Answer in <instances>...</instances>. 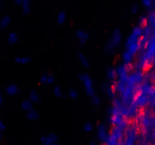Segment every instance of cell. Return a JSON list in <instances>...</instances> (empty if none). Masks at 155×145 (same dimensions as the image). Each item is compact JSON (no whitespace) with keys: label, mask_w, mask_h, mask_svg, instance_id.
Wrapping results in <instances>:
<instances>
[{"label":"cell","mask_w":155,"mask_h":145,"mask_svg":"<svg viewBox=\"0 0 155 145\" xmlns=\"http://www.w3.org/2000/svg\"><path fill=\"white\" fill-rule=\"evenodd\" d=\"M6 41L7 44H8V45H15V44L18 41V34L16 33V32H9L8 36H7Z\"/></svg>","instance_id":"6da1fadb"},{"label":"cell","mask_w":155,"mask_h":145,"mask_svg":"<svg viewBox=\"0 0 155 145\" xmlns=\"http://www.w3.org/2000/svg\"><path fill=\"white\" fill-rule=\"evenodd\" d=\"M11 22V16L5 15L0 20V30H4L6 29Z\"/></svg>","instance_id":"7a4b0ae2"},{"label":"cell","mask_w":155,"mask_h":145,"mask_svg":"<svg viewBox=\"0 0 155 145\" xmlns=\"http://www.w3.org/2000/svg\"><path fill=\"white\" fill-rule=\"evenodd\" d=\"M5 91L7 94H8V95H15V94H17L18 91V86L16 85L12 84V85H8V86L5 87Z\"/></svg>","instance_id":"3957f363"},{"label":"cell","mask_w":155,"mask_h":145,"mask_svg":"<svg viewBox=\"0 0 155 145\" xmlns=\"http://www.w3.org/2000/svg\"><path fill=\"white\" fill-rule=\"evenodd\" d=\"M5 128H6V126H5V122L2 119H0V131L2 132L3 131H5Z\"/></svg>","instance_id":"277c9868"},{"label":"cell","mask_w":155,"mask_h":145,"mask_svg":"<svg viewBox=\"0 0 155 145\" xmlns=\"http://www.w3.org/2000/svg\"><path fill=\"white\" fill-rule=\"evenodd\" d=\"M3 102H4L3 95H2V93L1 92V91H0V106L3 104Z\"/></svg>","instance_id":"5b68a950"},{"label":"cell","mask_w":155,"mask_h":145,"mask_svg":"<svg viewBox=\"0 0 155 145\" xmlns=\"http://www.w3.org/2000/svg\"><path fill=\"white\" fill-rule=\"evenodd\" d=\"M2 2H0V14H1V11H2Z\"/></svg>","instance_id":"8992f818"},{"label":"cell","mask_w":155,"mask_h":145,"mask_svg":"<svg viewBox=\"0 0 155 145\" xmlns=\"http://www.w3.org/2000/svg\"><path fill=\"white\" fill-rule=\"evenodd\" d=\"M2 132L0 131V141L2 140Z\"/></svg>","instance_id":"52a82bcc"},{"label":"cell","mask_w":155,"mask_h":145,"mask_svg":"<svg viewBox=\"0 0 155 145\" xmlns=\"http://www.w3.org/2000/svg\"><path fill=\"white\" fill-rule=\"evenodd\" d=\"M10 145H13V144H10Z\"/></svg>","instance_id":"ba28073f"}]
</instances>
